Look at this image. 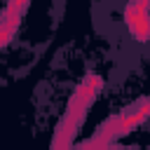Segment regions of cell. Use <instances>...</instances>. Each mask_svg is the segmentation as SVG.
<instances>
[{
    "label": "cell",
    "instance_id": "cell-1",
    "mask_svg": "<svg viewBox=\"0 0 150 150\" xmlns=\"http://www.w3.org/2000/svg\"><path fill=\"white\" fill-rule=\"evenodd\" d=\"M127 28H129L131 38H136L138 42L150 40V12H145V14L136 16V19H131V21H127Z\"/></svg>",
    "mask_w": 150,
    "mask_h": 150
},
{
    "label": "cell",
    "instance_id": "cell-2",
    "mask_svg": "<svg viewBox=\"0 0 150 150\" xmlns=\"http://www.w3.org/2000/svg\"><path fill=\"white\" fill-rule=\"evenodd\" d=\"M19 19L21 16H12V14H2L0 19V49L14 38V33L19 30Z\"/></svg>",
    "mask_w": 150,
    "mask_h": 150
},
{
    "label": "cell",
    "instance_id": "cell-3",
    "mask_svg": "<svg viewBox=\"0 0 150 150\" xmlns=\"http://www.w3.org/2000/svg\"><path fill=\"white\" fill-rule=\"evenodd\" d=\"M30 0H7V7H5V14H12V16H21L26 9H28Z\"/></svg>",
    "mask_w": 150,
    "mask_h": 150
},
{
    "label": "cell",
    "instance_id": "cell-4",
    "mask_svg": "<svg viewBox=\"0 0 150 150\" xmlns=\"http://www.w3.org/2000/svg\"><path fill=\"white\" fill-rule=\"evenodd\" d=\"M82 82H84L89 89H94L96 94L103 89V77H101V75H96V73H87V77H84Z\"/></svg>",
    "mask_w": 150,
    "mask_h": 150
},
{
    "label": "cell",
    "instance_id": "cell-5",
    "mask_svg": "<svg viewBox=\"0 0 150 150\" xmlns=\"http://www.w3.org/2000/svg\"><path fill=\"white\" fill-rule=\"evenodd\" d=\"M129 2H136L138 7H143V9H148V12H150V0H129Z\"/></svg>",
    "mask_w": 150,
    "mask_h": 150
},
{
    "label": "cell",
    "instance_id": "cell-6",
    "mask_svg": "<svg viewBox=\"0 0 150 150\" xmlns=\"http://www.w3.org/2000/svg\"><path fill=\"white\" fill-rule=\"evenodd\" d=\"M122 150H134V148H122Z\"/></svg>",
    "mask_w": 150,
    "mask_h": 150
}]
</instances>
